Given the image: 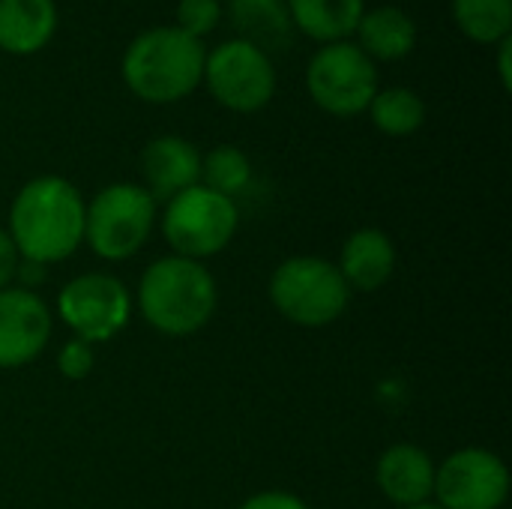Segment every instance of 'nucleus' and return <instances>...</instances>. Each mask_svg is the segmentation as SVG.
Returning <instances> with one entry per match:
<instances>
[{"instance_id": "bb28decb", "label": "nucleus", "mask_w": 512, "mask_h": 509, "mask_svg": "<svg viewBox=\"0 0 512 509\" xmlns=\"http://www.w3.org/2000/svg\"><path fill=\"white\" fill-rule=\"evenodd\" d=\"M24 279V282H33V285H39V282H45V267L42 264H33V261H21L18 264V273H15V279Z\"/></svg>"}, {"instance_id": "2eb2a0df", "label": "nucleus", "mask_w": 512, "mask_h": 509, "mask_svg": "<svg viewBox=\"0 0 512 509\" xmlns=\"http://www.w3.org/2000/svg\"><path fill=\"white\" fill-rule=\"evenodd\" d=\"M351 39L372 63H396L417 48V21L402 6H372Z\"/></svg>"}, {"instance_id": "aec40b11", "label": "nucleus", "mask_w": 512, "mask_h": 509, "mask_svg": "<svg viewBox=\"0 0 512 509\" xmlns=\"http://www.w3.org/2000/svg\"><path fill=\"white\" fill-rule=\"evenodd\" d=\"M366 111H369L375 129L390 138H408L426 123V102L411 87L378 90Z\"/></svg>"}, {"instance_id": "39448f33", "label": "nucleus", "mask_w": 512, "mask_h": 509, "mask_svg": "<svg viewBox=\"0 0 512 509\" xmlns=\"http://www.w3.org/2000/svg\"><path fill=\"white\" fill-rule=\"evenodd\" d=\"M210 96L234 114H255L276 96V63L270 51L249 39H225L204 60V81Z\"/></svg>"}, {"instance_id": "9d476101", "label": "nucleus", "mask_w": 512, "mask_h": 509, "mask_svg": "<svg viewBox=\"0 0 512 509\" xmlns=\"http://www.w3.org/2000/svg\"><path fill=\"white\" fill-rule=\"evenodd\" d=\"M432 495H438L441 509H504L510 498V471L492 450L465 447L435 468Z\"/></svg>"}, {"instance_id": "f3484780", "label": "nucleus", "mask_w": 512, "mask_h": 509, "mask_svg": "<svg viewBox=\"0 0 512 509\" xmlns=\"http://www.w3.org/2000/svg\"><path fill=\"white\" fill-rule=\"evenodd\" d=\"M291 27L315 45L345 42L354 36L366 0H285Z\"/></svg>"}, {"instance_id": "b1692460", "label": "nucleus", "mask_w": 512, "mask_h": 509, "mask_svg": "<svg viewBox=\"0 0 512 509\" xmlns=\"http://www.w3.org/2000/svg\"><path fill=\"white\" fill-rule=\"evenodd\" d=\"M240 509H309L306 501H300L291 492H258L252 495Z\"/></svg>"}, {"instance_id": "5701e85b", "label": "nucleus", "mask_w": 512, "mask_h": 509, "mask_svg": "<svg viewBox=\"0 0 512 509\" xmlns=\"http://www.w3.org/2000/svg\"><path fill=\"white\" fill-rule=\"evenodd\" d=\"M93 345L90 342H81V339H69L63 348H60V357H57V369L63 378L69 381H81L93 372Z\"/></svg>"}, {"instance_id": "423d86ee", "label": "nucleus", "mask_w": 512, "mask_h": 509, "mask_svg": "<svg viewBox=\"0 0 512 509\" xmlns=\"http://www.w3.org/2000/svg\"><path fill=\"white\" fill-rule=\"evenodd\" d=\"M156 201L138 183H111L87 204L84 240L105 261L132 258L153 234Z\"/></svg>"}, {"instance_id": "9b49d317", "label": "nucleus", "mask_w": 512, "mask_h": 509, "mask_svg": "<svg viewBox=\"0 0 512 509\" xmlns=\"http://www.w3.org/2000/svg\"><path fill=\"white\" fill-rule=\"evenodd\" d=\"M51 339V312L30 288L0 291V369L33 363Z\"/></svg>"}, {"instance_id": "7ed1b4c3", "label": "nucleus", "mask_w": 512, "mask_h": 509, "mask_svg": "<svg viewBox=\"0 0 512 509\" xmlns=\"http://www.w3.org/2000/svg\"><path fill=\"white\" fill-rule=\"evenodd\" d=\"M144 321L162 336H192L216 312V282L201 261L180 255L159 258L138 285Z\"/></svg>"}, {"instance_id": "20e7f679", "label": "nucleus", "mask_w": 512, "mask_h": 509, "mask_svg": "<svg viewBox=\"0 0 512 509\" xmlns=\"http://www.w3.org/2000/svg\"><path fill=\"white\" fill-rule=\"evenodd\" d=\"M270 300L291 324L327 327L348 309L351 288L336 264L315 255H297L273 270Z\"/></svg>"}, {"instance_id": "ddd939ff", "label": "nucleus", "mask_w": 512, "mask_h": 509, "mask_svg": "<svg viewBox=\"0 0 512 509\" xmlns=\"http://www.w3.org/2000/svg\"><path fill=\"white\" fill-rule=\"evenodd\" d=\"M375 480L384 498L396 507L429 504L435 492V462L426 450L414 444H396L378 459Z\"/></svg>"}, {"instance_id": "cd10ccee", "label": "nucleus", "mask_w": 512, "mask_h": 509, "mask_svg": "<svg viewBox=\"0 0 512 509\" xmlns=\"http://www.w3.org/2000/svg\"><path fill=\"white\" fill-rule=\"evenodd\" d=\"M405 509H441L438 504H417V507H405Z\"/></svg>"}, {"instance_id": "f8f14e48", "label": "nucleus", "mask_w": 512, "mask_h": 509, "mask_svg": "<svg viewBox=\"0 0 512 509\" xmlns=\"http://www.w3.org/2000/svg\"><path fill=\"white\" fill-rule=\"evenodd\" d=\"M141 174L153 201H171L201 183V153L180 135H159L141 153Z\"/></svg>"}, {"instance_id": "0eeeda50", "label": "nucleus", "mask_w": 512, "mask_h": 509, "mask_svg": "<svg viewBox=\"0 0 512 509\" xmlns=\"http://www.w3.org/2000/svg\"><path fill=\"white\" fill-rule=\"evenodd\" d=\"M306 90L321 111L333 117H360L381 90L378 63H372L354 39L318 45L306 63Z\"/></svg>"}, {"instance_id": "1a4fd4ad", "label": "nucleus", "mask_w": 512, "mask_h": 509, "mask_svg": "<svg viewBox=\"0 0 512 509\" xmlns=\"http://www.w3.org/2000/svg\"><path fill=\"white\" fill-rule=\"evenodd\" d=\"M132 312L126 285L108 273H84L72 279L57 297L60 321L81 342H108L114 339Z\"/></svg>"}, {"instance_id": "a211bd4d", "label": "nucleus", "mask_w": 512, "mask_h": 509, "mask_svg": "<svg viewBox=\"0 0 512 509\" xmlns=\"http://www.w3.org/2000/svg\"><path fill=\"white\" fill-rule=\"evenodd\" d=\"M228 15L237 36L264 51H270V45H285L294 30L285 0H228Z\"/></svg>"}, {"instance_id": "393cba45", "label": "nucleus", "mask_w": 512, "mask_h": 509, "mask_svg": "<svg viewBox=\"0 0 512 509\" xmlns=\"http://www.w3.org/2000/svg\"><path fill=\"white\" fill-rule=\"evenodd\" d=\"M18 264H21V255H18V249H15V243H12L9 231L0 228V291L12 285V279H15V273H18Z\"/></svg>"}, {"instance_id": "dca6fc26", "label": "nucleus", "mask_w": 512, "mask_h": 509, "mask_svg": "<svg viewBox=\"0 0 512 509\" xmlns=\"http://www.w3.org/2000/svg\"><path fill=\"white\" fill-rule=\"evenodd\" d=\"M396 270V246L381 228H360L348 237L339 261V273L348 288L378 291Z\"/></svg>"}, {"instance_id": "6e6552de", "label": "nucleus", "mask_w": 512, "mask_h": 509, "mask_svg": "<svg viewBox=\"0 0 512 509\" xmlns=\"http://www.w3.org/2000/svg\"><path fill=\"white\" fill-rule=\"evenodd\" d=\"M165 204L168 207L162 216V234L180 258L204 261L210 255H219L237 234V204L201 183Z\"/></svg>"}, {"instance_id": "f03ea898", "label": "nucleus", "mask_w": 512, "mask_h": 509, "mask_svg": "<svg viewBox=\"0 0 512 509\" xmlns=\"http://www.w3.org/2000/svg\"><path fill=\"white\" fill-rule=\"evenodd\" d=\"M207 48L174 24L141 30L123 51L120 78L132 96L150 105H171L192 96L204 81Z\"/></svg>"}, {"instance_id": "a878e982", "label": "nucleus", "mask_w": 512, "mask_h": 509, "mask_svg": "<svg viewBox=\"0 0 512 509\" xmlns=\"http://www.w3.org/2000/svg\"><path fill=\"white\" fill-rule=\"evenodd\" d=\"M510 57H512V36H507L504 42H498V45H495V63H498V78H501V87H504V90H510V84H512Z\"/></svg>"}, {"instance_id": "f257e3e1", "label": "nucleus", "mask_w": 512, "mask_h": 509, "mask_svg": "<svg viewBox=\"0 0 512 509\" xmlns=\"http://www.w3.org/2000/svg\"><path fill=\"white\" fill-rule=\"evenodd\" d=\"M84 213L87 204L81 192L57 177H33L24 183L9 207V237L21 261L57 264L66 261L84 240Z\"/></svg>"}, {"instance_id": "4be33fe9", "label": "nucleus", "mask_w": 512, "mask_h": 509, "mask_svg": "<svg viewBox=\"0 0 512 509\" xmlns=\"http://www.w3.org/2000/svg\"><path fill=\"white\" fill-rule=\"evenodd\" d=\"M222 15H225L222 0H177L174 27L204 42V36H210L222 24Z\"/></svg>"}, {"instance_id": "412c9836", "label": "nucleus", "mask_w": 512, "mask_h": 509, "mask_svg": "<svg viewBox=\"0 0 512 509\" xmlns=\"http://www.w3.org/2000/svg\"><path fill=\"white\" fill-rule=\"evenodd\" d=\"M249 180H252V162L240 147L219 144L207 156H201V186L234 201L249 186Z\"/></svg>"}, {"instance_id": "6ab92c4d", "label": "nucleus", "mask_w": 512, "mask_h": 509, "mask_svg": "<svg viewBox=\"0 0 512 509\" xmlns=\"http://www.w3.org/2000/svg\"><path fill=\"white\" fill-rule=\"evenodd\" d=\"M453 21L474 45L495 48L512 36V0H450Z\"/></svg>"}, {"instance_id": "4468645a", "label": "nucleus", "mask_w": 512, "mask_h": 509, "mask_svg": "<svg viewBox=\"0 0 512 509\" xmlns=\"http://www.w3.org/2000/svg\"><path fill=\"white\" fill-rule=\"evenodd\" d=\"M60 27L57 0H0V51L30 57L51 45Z\"/></svg>"}]
</instances>
